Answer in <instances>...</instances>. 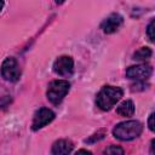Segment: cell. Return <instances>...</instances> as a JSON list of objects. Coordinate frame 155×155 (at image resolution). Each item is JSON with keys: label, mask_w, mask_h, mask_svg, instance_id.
Returning <instances> with one entry per match:
<instances>
[{"label": "cell", "mask_w": 155, "mask_h": 155, "mask_svg": "<svg viewBox=\"0 0 155 155\" xmlns=\"http://www.w3.org/2000/svg\"><path fill=\"white\" fill-rule=\"evenodd\" d=\"M80 153H85V154H91V151H88V150H85V149H80V150H78V154H80Z\"/></svg>", "instance_id": "17"}, {"label": "cell", "mask_w": 155, "mask_h": 155, "mask_svg": "<svg viewBox=\"0 0 155 155\" xmlns=\"http://www.w3.org/2000/svg\"><path fill=\"white\" fill-rule=\"evenodd\" d=\"M153 54V51L149 47H140L133 53V59L134 61H145L149 59Z\"/></svg>", "instance_id": "11"}, {"label": "cell", "mask_w": 155, "mask_h": 155, "mask_svg": "<svg viewBox=\"0 0 155 155\" xmlns=\"http://www.w3.org/2000/svg\"><path fill=\"white\" fill-rule=\"evenodd\" d=\"M124 23V17L119 13H111L109 17H107L101 23V29L105 34H113L115 33Z\"/></svg>", "instance_id": "8"}, {"label": "cell", "mask_w": 155, "mask_h": 155, "mask_svg": "<svg viewBox=\"0 0 155 155\" xmlns=\"http://www.w3.org/2000/svg\"><path fill=\"white\" fill-rule=\"evenodd\" d=\"M73 143L68 139H59L56 140L52 145L51 153L53 155H64V154H69L73 151Z\"/></svg>", "instance_id": "9"}, {"label": "cell", "mask_w": 155, "mask_h": 155, "mask_svg": "<svg viewBox=\"0 0 155 155\" xmlns=\"http://www.w3.org/2000/svg\"><path fill=\"white\" fill-rule=\"evenodd\" d=\"M153 73V68L149 64H138V65H131L126 70V76L131 80H147L150 78Z\"/></svg>", "instance_id": "7"}, {"label": "cell", "mask_w": 155, "mask_h": 155, "mask_svg": "<svg viewBox=\"0 0 155 155\" xmlns=\"http://www.w3.org/2000/svg\"><path fill=\"white\" fill-rule=\"evenodd\" d=\"M122 94H124L122 88H120L117 86L105 85L97 93V97H96L97 107L101 110H104V111L110 110L121 99Z\"/></svg>", "instance_id": "1"}, {"label": "cell", "mask_w": 155, "mask_h": 155, "mask_svg": "<svg viewBox=\"0 0 155 155\" xmlns=\"http://www.w3.org/2000/svg\"><path fill=\"white\" fill-rule=\"evenodd\" d=\"M124 153H125L124 149L120 148L119 145H110V147H108V148L104 150V154H111V155H115V154L122 155Z\"/></svg>", "instance_id": "12"}, {"label": "cell", "mask_w": 155, "mask_h": 155, "mask_svg": "<svg viewBox=\"0 0 155 155\" xmlns=\"http://www.w3.org/2000/svg\"><path fill=\"white\" fill-rule=\"evenodd\" d=\"M143 125L137 120H127L119 122L113 128V136L120 140H132L140 136Z\"/></svg>", "instance_id": "2"}, {"label": "cell", "mask_w": 155, "mask_h": 155, "mask_svg": "<svg viewBox=\"0 0 155 155\" xmlns=\"http://www.w3.org/2000/svg\"><path fill=\"white\" fill-rule=\"evenodd\" d=\"M148 85H145V80H139V81H136V84L131 85V90L132 91H143L147 88Z\"/></svg>", "instance_id": "13"}, {"label": "cell", "mask_w": 155, "mask_h": 155, "mask_svg": "<svg viewBox=\"0 0 155 155\" xmlns=\"http://www.w3.org/2000/svg\"><path fill=\"white\" fill-rule=\"evenodd\" d=\"M1 75L5 80L15 82L21 76V69L13 57H7L1 64Z\"/></svg>", "instance_id": "4"}, {"label": "cell", "mask_w": 155, "mask_h": 155, "mask_svg": "<svg viewBox=\"0 0 155 155\" xmlns=\"http://www.w3.org/2000/svg\"><path fill=\"white\" fill-rule=\"evenodd\" d=\"M69 90H70V84L67 80H53L50 82L47 87V92H46L47 99L52 104L58 105L67 96Z\"/></svg>", "instance_id": "3"}, {"label": "cell", "mask_w": 155, "mask_h": 155, "mask_svg": "<svg viewBox=\"0 0 155 155\" xmlns=\"http://www.w3.org/2000/svg\"><path fill=\"white\" fill-rule=\"evenodd\" d=\"M53 119H54V113L51 109L40 108L34 114L33 122H31V130L33 131H38V130L45 127L46 125H48Z\"/></svg>", "instance_id": "5"}, {"label": "cell", "mask_w": 155, "mask_h": 155, "mask_svg": "<svg viewBox=\"0 0 155 155\" xmlns=\"http://www.w3.org/2000/svg\"><path fill=\"white\" fill-rule=\"evenodd\" d=\"M154 113H151L149 115V119H148V126H149V130L150 131H154Z\"/></svg>", "instance_id": "16"}, {"label": "cell", "mask_w": 155, "mask_h": 155, "mask_svg": "<svg viewBox=\"0 0 155 155\" xmlns=\"http://www.w3.org/2000/svg\"><path fill=\"white\" fill-rule=\"evenodd\" d=\"M151 154H154V139L151 140Z\"/></svg>", "instance_id": "19"}, {"label": "cell", "mask_w": 155, "mask_h": 155, "mask_svg": "<svg viewBox=\"0 0 155 155\" xmlns=\"http://www.w3.org/2000/svg\"><path fill=\"white\" fill-rule=\"evenodd\" d=\"M116 113L121 116L125 117H130L134 114V104L132 101H124L117 108H116Z\"/></svg>", "instance_id": "10"}, {"label": "cell", "mask_w": 155, "mask_h": 155, "mask_svg": "<svg viewBox=\"0 0 155 155\" xmlns=\"http://www.w3.org/2000/svg\"><path fill=\"white\" fill-rule=\"evenodd\" d=\"M2 7H4V0H0V11L2 10Z\"/></svg>", "instance_id": "20"}, {"label": "cell", "mask_w": 155, "mask_h": 155, "mask_svg": "<svg viewBox=\"0 0 155 155\" xmlns=\"http://www.w3.org/2000/svg\"><path fill=\"white\" fill-rule=\"evenodd\" d=\"M64 1H65V0H56V4H57V5H62Z\"/></svg>", "instance_id": "18"}, {"label": "cell", "mask_w": 155, "mask_h": 155, "mask_svg": "<svg viewBox=\"0 0 155 155\" xmlns=\"http://www.w3.org/2000/svg\"><path fill=\"white\" fill-rule=\"evenodd\" d=\"M147 35H148L149 40L153 42V41H154V19H151L150 23L148 24V28H147Z\"/></svg>", "instance_id": "15"}, {"label": "cell", "mask_w": 155, "mask_h": 155, "mask_svg": "<svg viewBox=\"0 0 155 155\" xmlns=\"http://www.w3.org/2000/svg\"><path fill=\"white\" fill-rule=\"evenodd\" d=\"M103 138H104V133L103 132H98V133H94L93 136H91L90 138L85 139V143H96V142H98V140H101Z\"/></svg>", "instance_id": "14"}, {"label": "cell", "mask_w": 155, "mask_h": 155, "mask_svg": "<svg viewBox=\"0 0 155 155\" xmlns=\"http://www.w3.org/2000/svg\"><path fill=\"white\" fill-rule=\"evenodd\" d=\"M53 71L59 76H70L74 71V61L70 56H61L53 63Z\"/></svg>", "instance_id": "6"}]
</instances>
